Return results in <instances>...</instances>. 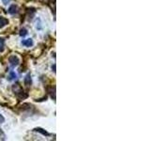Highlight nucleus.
Segmentation results:
<instances>
[{
    "instance_id": "1",
    "label": "nucleus",
    "mask_w": 150,
    "mask_h": 141,
    "mask_svg": "<svg viewBox=\"0 0 150 141\" xmlns=\"http://www.w3.org/2000/svg\"><path fill=\"white\" fill-rule=\"evenodd\" d=\"M12 90L14 91V93H15V95L19 98L21 99V100H23V99H25L27 98V94L23 91V89L21 88V86L19 84H14L12 86Z\"/></svg>"
},
{
    "instance_id": "2",
    "label": "nucleus",
    "mask_w": 150,
    "mask_h": 141,
    "mask_svg": "<svg viewBox=\"0 0 150 141\" xmlns=\"http://www.w3.org/2000/svg\"><path fill=\"white\" fill-rule=\"evenodd\" d=\"M8 62L9 64H11L12 67H16V66L19 65V63H20V60H19L18 58V56H9V58H8Z\"/></svg>"
},
{
    "instance_id": "3",
    "label": "nucleus",
    "mask_w": 150,
    "mask_h": 141,
    "mask_svg": "<svg viewBox=\"0 0 150 141\" xmlns=\"http://www.w3.org/2000/svg\"><path fill=\"white\" fill-rule=\"evenodd\" d=\"M8 24V20L5 17H0V28H3Z\"/></svg>"
},
{
    "instance_id": "4",
    "label": "nucleus",
    "mask_w": 150,
    "mask_h": 141,
    "mask_svg": "<svg viewBox=\"0 0 150 141\" xmlns=\"http://www.w3.org/2000/svg\"><path fill=\"white\" fill-rule=\"evenodd\" d=\"M31 84H32V79H31V75L28 73L26 76L25 77V85L26 87H29L31 86Z\"/></svg>"
},
{
    "instance_id": "5",
    "label": "nucleus",
    "mask_w": 150,
    "mask_h": 141,
    "mask_svg": "<svg viewBox=\"0 0 150 141\" xmlns=\"http://www.w3.org/2000/svg\"><path fill=\"white\" fill-rule=\"evenodd\" d=\"M22 44L23 46H26V47H30L33 45V41L32 39H27V40H25L22 41Z\"/></svg>"
},
{
    "instance_id": "6",
    "label": "nucleus",
    "mask_w": 150,
    "mask_h": 141,
    "mask_svg": "<svg viewBox=\"0 0 150 141\" xmlns=\"http://www.w3.org/2000/svg\"><path fill=\"white\" fill-rule=\"evenodd\" d=\"M17 11H18V7L16 5H11V6L8 8V13H11V14H15Z\"/></svg>"
},
{
    "instance_id": "7",
    "label": "nucleus",
    "mask_w": 150,
    "mask_h": 141,
    "mask_svg": "<svg viewBox=\"0 0 150 141\" xmlns=\"http://www.w3.org/2000/svg\"><path fill=\"white\" fill-rule=\"evenodd\" d=\"M5 49V39L0 38V52H3Z\"/></svg>"
},
{
    "instance_id": "8",
    "label": "nucleus",
    "mask_w": 150,
    "mask_h": 141,
    "mask_svg": "<svg viewBox=\"0 0 150 141\" xmlns=\"http://www.w3.org/2000/svg\"><path fill=\"white\" fill-rule=\"evenodd\" d=\"M35 131H37V132H40V133H41L43 135H50L48 133H47L46 131H44L43 129H41V128H36L35 129Z\"/></svg>"
},
{
    "instance_id": "9",
    "label": "nucleus",
    "mask_w": 150,
    "mask_h": 141,
    "mask_svg": "<svg viewBox=\"0 0 150 141\" xmlns=\"http://www.w3.org/2000/svg\"><path fill=\"white\" fill-rule=\"evenodd\" d=\"M27 34V30L25 29V28H23V29H21V31H20V35L21 36H25Z\"/></svg>"
},
{
    "instance_id": "10",
    "label": "nucleus",
    "mask_w": 150,
    "mask_h": 141,
    "mask_svg": "<svg viewBox=\"0 0 150 141\" xmlns=\"http://www.w3.org/2000/svg\"><path fill=\"white\" fill-rule=\"evenodd\" d=\"M14 77H16V74H15V73H14V72H11V75H9L8 80H12Z\"/></svg>"
},
{
    "instance_id": "11",
    "label": "nucleus",
    "mask_w": 150,
    "mask_h": 141,
    "mask_svg": "<svg viewBox=\"0 0 150 141\" xmlns=\"http://www.w3.org/2000/svg\"><path fill=\"white\" fill-rule=\"evenodd\" d=\"M4 121H5V118L2 115H0V123H3Z\"/></svg>"
},
{
    "instance_id": "12",
    "label": "nucleus",
    "mask_w": 150,
    "mask_h": 141,
    "mask_svg": "<svg viewBox=\"0 0 150 141\" xmlns=\"http://www.w3.org/2000/svg\"><path fill=\"white\" fill-rule=\"evenodd\" d=\"M2 1H3V3H4L5 5H7L9 1H11V0H2Z\"/></svg>"
}]
</instances>
